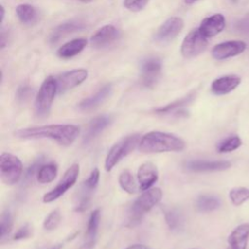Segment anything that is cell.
Here are the masks:
<instances>
[{
	"label": "cell",
	"instance_id": "ba28073f",
	"mask_svg": "<svg viewBox=\"0 0 249 249\" xmlns=\"http://www.w3.org/2000/svg\"><path fill=\"white\" fill-rule=\"evenodd\" d=\"M207 38L198 28L190 31L181 45V53L184 57L192 58L200 54L207 47Z\"/></svg>",
	"mask_w": 249,
	"mask_h": 249
},
{
	"label": "cell",
	"instance_id": "603a6c76",
	"mask_svg": "<svg viewBox=\"0 0 249 249\" xmlns=\"http://www.w3.org/2000/svg\"><path fill=\"white\" fill-rule=\"evenodd\" d=\"M87 40L85 38H78L71 40L63 44L57 50V55L61 58H70L80 53L87 46Z\"/></svg>",
	"mask_w": 249,
	"mask_h": 249
},
{
	"label": "cell",
	"instance_id": "74e56055",
	"mask_svg": "<svg viewBox=\"0 0 249 249\" xmlns=\"http://www.w3.org/2000/svg\"><path fill=\"white\" fill-rule=\"evenodd\" d=\"M99 176H100V173H99V170L98 168H93L92 171L90 172L89 176L88 177L87 180L84 181V183L89 187L90 189L92 190H95L97 185H98V182H99Z\"/></svg>",
	"mask_w": 249,
	"mask_h": 249
},
{
	"label": "cell",
	"instance_id": "f1b7e54d",
	"mask_svg": "<svg viewBox=\"0 0 249 249\" xmlns=\"http://www.w3.org/2000/svg\"><path fill=\"white\" fill-rule=\"evenodd\" d=\"M119 184H120L121 188L128 194H134L137 191L136 182L134 180V177H133L132 173L129 170H124L120 174Z\"/></svg>",
	"mask_w": 249,
	"mask_h": 249
},
{
	"label": "cell",
	"instance_id": "ac0fdd59",
	"mask_svg": "<svg viewBox=\"0 0 249 249\" xmlns=\"http://www.w3.org/2000/svg\"><path fill=\"white\" fill-rule=\"evenodd\" d=\"M111 121L112 119L108 115H100L92 119L85 131L83 143L86 145L91 142L100 132H102L110 124Z\"/></svg>",
	"mask_w": 249,
	"mask_h": 249
},
{
	"label": "cell",
	"instance_id": "30bf717a",
	"mask_svg": "<svg viewBox=\"0 0 249 249\" xmlns=\"http://www.w3.org/2000/svg\"><path fill=\"white\" fill-rule=\"evenodd\" d=\"M88 71L86 69H73L55 77L57 85V93H63L86 81Z\"/></svg>",
	"mask_w": 249,
	"mask_h": 249
},
{
	"label": "cell",
	"instance_id": "8fae6325",
	"mask_svg": "<svg viewBox=\"0 0 249 249\" xmlns=\"http://www.w3.org/2000/svg\"><path fill=\"white\" fill-rule=\"evenodd\" d=\"M120 37V31L111 24L99 28L90 38L91 45L96 49H103L112 45Z\"/></svg>",
	"mask_w": 249,
	"mask_h": 249
},
{
	"label": "cell",
	"instance_id": "52a82bcc",
	"mask_svg": "<svg viewBox=\"0 0 249 249\" xmlns=\"http://www.w3.org/2000/svg\"><path fill=\"white\" fill-rule=\"evenodd\" d=\"M80 173V166L78 163H73L62 175L58 184L50 192L44 195L43 201L45 203H50L56 200L62 195H64L71 187L76 183Z\"/></svg>",
	"mask_w": 249,
	"mask_h": 249
},
{
	"label": "cell",
	"instance_id": "9a60e30c",
	"mask_svg": "<svg viewBox=\"0 0 249 249\" xmlns=\"http://www.w3.org/2000/svg\"><path fill=\"white\" fill-rule=\"evenodd\" d=\"M159 179V170L155 163L151 161L143 162L137 171V180L139 188L146 191L153 187Z\"/></svg>",
	"mask_w": 249,
	"mask_h": 249
},
{
	"label": "cell",
	"instance_id": "60d3db41",
	"mask_svg": "<svg viewBox=\"0 0 249 249\" xmlns=\"http://www.w3.org/2000/svg\"><path fill=\"white\" fill-rule=\"evenodd\" d=\"M124 249H151V248H150L149 246H147V245L136 243V244L129 245L128 247H126V248H124Z\"/></svg>",
	"mask_w": 249,
	"mask_h": 249
},
{
	"label": "cell",
	"instance_id": "d6986e66",
	"mask_svg": "<svg viewBox=\"0 0 249 249\" xmlns=\"http://www.w3.org/2000/svg\"><path fill=\"white\" fill-rule=\"evenodd\" d=\"M240 81V78L236 75H226L220 77L212 82L211 91L217 95L227 94L237 88Z\"/></svg>",
	"mask_w": 249,
	"mask_h": 249
},
{
	"label": "cell",
	"instance_id": "9c48e42d",
	"mask_svg": "<svg viewBox=\"0 0 249 249\" xmlns=\"http://www.w3.org/2000/svg\"><path fill=\"white\" fill-rule=\"evenodd\" d=\"M183 27L184 21L181 18L171 17L158 28L154 35V40L160 45L168 44L182 31Z\"/></svg>",
	"mask_w": 249,
	"mask_h": 249
},
{
	"label": "cell",
	"instance_id": "b9f144b4",
	"mask_svg": "<svg viewBox=\"0 0 249 249\" xmlns=\"http://www.w3.org/2000/svg\"><path fill=\"white\" fill-rule=\"evenodd\" d=\"M0 10H1V21H3L4 17H5V10H4V7L1 6V7H0Z\"/></svg>",
	"mask_w": 249,
	"mask_h": 249
},
{
	"label": "cell",
	"instance_id": "7c38bea8",
	"mask_svg": "<svg viewBox=\"0 0 249 249\" xmlns=\"http://www.w3.org/2000/svg\"><path fill=\"white\" fill-rule=\"evenodd\" d=\"M245 48L246 44L242 41H227L216 45L211 53L215 59L222 60L241 53Z\"/></svg>",
	"mask_w": 249,
	"mask_h": 249
},
{
	"label": "cell",
	"instance_id": "e575fe53",
	"mask_svg": "<svg viewBox=\"0 0 249 249\" xmlns=\"http://www.w3.org/2000/svg\"><path fill=\"white\" fill-rule=\"evenodd\" d=\"M43 161H44V157H40L39 159H37L36 160H34L32 164H30V165L28 166V168L26 169L25 175H24V180H25V181L32 180V178L34 177V175H37L39 168H40L41 165L43 164Z\"/></svg>",
	"mask_w": 249,
	"mask_h": 249
},
{
	"label": "cell",
	"instance_id": "6da1fadb",
	"mask_svg": "<svg viewBox=\"0 0 249 249\" xmlns=\"http://www.w3.org/2000/svg\"><path fill=\"white\" fill-rule=\"evenodd\" d=\"M80 127L70 124H47L31 127H23L15 131V135L21 139L48 138L62 146L71 145L79 136Z\"/></svg>",
	"mask_w": 249,
	"mask_h": 249
},
{
	"label": "cell",
	"instance_id": "ee69618b",
	"mask_svg": "<svg viewBox=\"0 0 249 249\" xmlns=\"http://www.w3.org/2000/svg\"><path fill=\"white\" fill-rule=\"evenodd\" d=\"M186 3H188V4H193V3H195L196 1H197V0H184Z\"/></svg>",
	"mask_w": 249,
	"mask_h": 249
},
{
	"label": "cell",
	"instance_id": "836d02e7",
	"mask_svg": "<svg viewBox=\"0 0 249 249\" xmlns=\"http://www.w3.org/2000/svg\"><path fill=\"white\" fill-rule=\"evenodd\" d=\"M60 220L61 214L59 209H54L46 217L43 223V227L46 231H53L58 227Z\"/></svg>",
	"mask_w": 249,
	"mask_h": 249
},
{
	"label": "cell",
	"instance_id": "4316f807",
	"mask_svg": "<svg viewBox=\"0 0 249 249\" xmlns=\"http://www.w3.org/2000/svg\"><path fill=\"white\" fill-rule=\"evenodd\" d=\"M57 171H58V167H57L56 163H54V162H49L46 164H42L38 170L37 175H36L37 181L40 184L51 183L56 177Z\"/></svg>",
	"mask_w": 249,
	"mask_h": 249
},
{
	"label": "cell",
	"instance_id": "ffe728a7",
	"mask_svg": "<svg viewBox=\"0 0 249 249\" xmlns=\"http://www.w3.org/2000/svg\"><path fill=\"white\" fill-rule=\"evenodd\" d=\"M100 217L101 213L99 209H95L92 211V213L89 216L88 226H87V231H86V239L85 243L80 249H92L97 236V231L99 228L100 223Z\"/></svg>",
	"mask_w": 249,
	"mask_h": 249
},
{
	"label": "cell",
	"instance_id": "5b68a950",
	"mask_svg": "<svg viewBox=\"0 0 249 249\" xmlns=\"http://www.w3.org/2000/svg\"><path fill=\"white\" fill-rule=\"evenodd\" d=\"M56 93L57 85L55 78L53 76L47 77L42 83L35 98V114L38 118L43 119L49 116Z\"/></svg>",
	"mask_w": 249,
	"mask_h": 249
},
{
	"label": "cell",
	"instance_id": "484cf974",
	"mask_svg": "<svg viewBox=\"0 0 249 249\" xmlns=\"http://www.w3.org/2000/svg\"><path fill=\"white\" fill-rule=\"evenodd\" d=\"M195 96L196 94L194 92H191L189 94H187L186 96L180 98V99H177L171 103H168L162 107H160V108H157L155 110L156 113L158 114H170L174 111H177V110H181L183 107L189 105L194 99H195Z\"/></svg>",
	"mask_w": 249,
	"mask_h": 249
},
{
	"label": "cell",
	"instance_id": "d590c367",
	"mask_svg": "<svg viewBox=\"0 0 249 249\" xmlns=\"http://www.w3.org/2000/svg\"><path fill=\"white\" fill-rule=\"evenodd\" d=\"M148 2L149 0H124V6L128 11L139 12L146 7Z\"/></svg>",
	"mask_w": 249,
	"mask_h": 249
},
{
	"label": "cell",
	"instance_id": "8992f818",
	"mask_svg": "<svg viewBox=\"0 0 249 249\" xmlns=\"http://www.w3.org/2000/svg\"><path fill=\"white\" fill-rule=\"evenodd\" d=\"M22 163L20 160L10 153H2L0 156V177L4 184L12 186L17 184L22 175Z\"/></svg>",
	"mask_w": 249,
	"mask_h": 249
},
{
	"label": "cell",
	"instance_id": "7a4b0ae2",
	"mask_svg": "<svg viewBox=\"0 0 249 249\" xmlns=\"http://www.w3.org/2000/svg\"><path fill=\"white\" fill-rule=\"evenodd\" d=\"M186 147L185 141L175 134L162 131H150L139 141L138 150L143 153L180 152Z\"/></svg>",
	"mask_w": 249,
	"mask_h": 249
},
{
	"label": "cell",
	"instance_id": "d6a6232c",
	"mask_svg": "<svg viewBox=\"0 0 249 249\" xmlns=\"http://www.w3.org/2000/svg\"><path fill=\"white\" fill-rule=\"evenodd\" d=\"M164 219H165V222H166L168 228L172 231L178 230L183 223L182 215L176 209L166 210L164 212Z\"/></svg>",
	"mask_w": 249,
	"mask_h": 249
},
{
	"label": "cell",
	"instance_id": "e0dca14e",
	"mask_svg": "<svg viewBox=\"0 0 249 249\" xmlns=\"http://www.w3.org/2000/svg\"><path fill=\"white\" fill-rule=\"evenodd\" d=\"M225 24L226 20L224 16L222 14H214L205 18L201 21L198 29L206 38H210L220 33L224 29Z\"/></svg>",
	"mask_w": 249,
	"mask_h": 249
},
{
	"label": "cell",
	"instance_id": "f546056e",
	"mask_svg": "<svg viewBox=\"0 0 249 249\" xmlns=\"http://www.w3.org/2000/svg\"><path fill=\"white\" fill-rule=\"evenodd\" d=\"M242 142L241 139L234 135V136H231L228 138L223 139L222 141H220L217 146H216V150L219 153H229V152H232L234 150H236L237 148H239L241 146Z\"/></svg>",
	"mask_w": 249,
	"mask_h": 249
},
{
	"label": "cell",
	"instance_id": "2e32d148",
	"mask_svg": "<svg viewBox=\"0 0 249 249\" xmlns=\"http://www.w3.org/2000/svg\"><path fill=\"white\" fill-rule=\"evenodd\" d=\"M112 86L105 85L101 89H99L94 94L83 99L79 104L78 108L82 112H90L97 107H99L111 94Z\"/></svg>",
	"mask_w": 249,
	"mask_h": 249
},
{
	"label": "cell",
	"instance_id": "5bb4252c",
	"mask_svg": "<svg viewBox=\"0 0 249 249\" xmlns=\"http://www.w3.org/2000/svg\"><path fill=\"white\" fill-rule=\"evenodd\" d=\"M231 163L228 160H195L185 163V167L192 172H212L223 171L230 168Z\"/></svg>",
	"mask_w": 249,
	"mask_h": 249
},
{
	"label": "cell",
	"instance_id": "cb8c5ba5",
	"mask_svg": "<svg viewBox=\"0 0 249 249\" xmlns=\"http://www.w3.org/2000/svg\"><path fill=\"white\" fill-rule=\"evenodd\" d=\"M94 190L88 187L84 182L79 188V190L76 193L75 198H74V209L77 212H83L85 211L90 202L91 196L93 194Z\"/></svg>",
	"mask_w": 249,
	"mask_h": 249
},
{
	"label": "cell",
	"instance_id": "8d00e7d4",
	"mask_svg": "<svg viewBox=\"0 0 249 249\" xmlns=\"http://www.w3.org/2000/svg\"><path fill=\"white\" fill-rule=\"evenodd\" d=\"M32 235V228L29 224L21 226L14 235V240H21L29 238Z\"/></svg>",
	"mask_w": 249,
	"mask_h": 249
},
{
	"label": "cell",
	"instance_id": "277c9868",
	"mask_svg": "<svg viewBox=\"0 0 249 249\" xmlns=\"http://www.w3.org/2000/svg\"><path fill=\"white\" fill-rule=\"evenodd\" d=\"M140 141V134L133 133L127 135L118 142H116L109 150L105 159V169L110 171L113 167L120 162L124 157L131 153L138 145Z\"/></svg>",
	"mask_w": 249,
	"mask_h": 249
},
{
	"label": "cell",
	"instance_id": "3957f363",
	"mask_svg": "<svg viewBox=\"0 0 249 249\" xmlns=\"http://www.w3.org/2000/svg\"><path fill=\"white\" fill-rule=\"evenodd\" d=\"M162 197V191L158 188H150L131 204L128 208L125 217V226L127 228H134L139 225L146 212L150 211L156 206Z\"/></svg>",
	"mask_w": 249,
	"mask_h": 249
},
{
	"label": "cell",
	"instance_id": "4dcf8cb0",
	"mask_svg": "<svg viewBox=\"0 0 249 249\" xmlns=\"http://www.w3.org/2000/svg\"><path fill=\"white\" fill-rule=\"evenodd\" d=\"M231 203L235 206H239L249 199V189L245 187L232 188L229 193Z\"/></svg>",
	"mask_w": 249,
	"mask_h": 249
},
{
	"label": "cell",
	"instance_id": "44dd1931",
	"mask_svg": "<svg viewBox=\"0 0 249 249\" xmlns=\"http://www.w3.org/2000/svg\"><path fill=\"white\" fill-rule=\"evenodd\" d=\"M249 239V224L237 226L229 235L227 249H246Z\"/></svg>",
	"mask_w": 249,
	"mask_h": 249
},
{
	"label": "cell",
	"instance_id": "7bdbcfd3",
	"mask_svg": "<svg viewBox=\"0 0 249 249\" xmlns=\"http://www.w3.org/2000/svg\"><path fill=\"white\" fill-rule=\"evenodd\" d=\"M61 248H62L61 244H56V245H53V246L50 247L49 249H61Z\"/></svg>",
	"mask_w": 249,
	"mask_h": 249
},
{
	"label": "cell",
	"instance_id": "7402d4cb",
	"mask_svg": "<svg viewBox=\"0 0 249 249\" xmlns=\"http://www.w3.org/2000/svg\"><path fill=\"white\" fill-rule=\"evenodd\" d=\"M85 26L86 24L80 19H71L66 22H63L54 28V30L53 31L50 37V42L53 44L56 43L59 39H61V37H64L65 35L79 31L85 28Z\"/></svg>",
	"mask_w": 249,
	"mask_h": 249
},
{
	"label": "cell",
	"instance_id": "4fadbf2b",
	"mask_svg": "<svg viewBox=\"0 0 249 249\" xmlns=\"http://www.w3.org/2000/svg\"><path fill=\"white\" fill-rule=\"evenodd\" d=\"M161 70V61L158 57H149L142 61V84L145 87H153L160 76Z\"/></svg>",
	"mask_w": 249,
	"mask_h": 249
},
{
	"label": "cell",
	"instance_id": "f35d334b",
	"mask_svg": "<svg viewBox=\"0 0 249 249\" xmlns=\"http://www.w3.org/2000/svg\"><path fill=\"white\" fill-rule=\"evenodd\" d=\"M234 29L238 32L249 33V13L235 22Z\"/></svg>",
	"mask_w": 249,
	"mask_h": 249
},
{
	"label": "cell",
	"instance_id": "1f68e13d",
	"mask_svg": "<svg viewBox=\"0 0 249 249\" xmlns=\"http://www.w3.org/2000/svg\"><path fill=\"white\" fill-rule=\"evenodd\" d=\"M13 229V218L9 210L3 211L0 219V238L3 241L12 231Z\"/></svg>",
	"mask_w": 249,
	"mask_h": 249
},
{
	"label": "cell",
	"instance_id": "83f0119b",
	"mask_svg": "<svg viewBox=\"0 0 249 249\" xmlns=\"http://www.w3.org/2000/svg\"><path fill=\"white\" fill-rule=\"evenodd\" d=\"M221 205L220 199L211 195H201L196 199V208L201 212L213 211Z\"/></svg>",
	"mask_w": 249,
	"mask_h": 249
},
{
	"label": "cell",
	"instance_id": "ab89813d",
	"mask_svg": "<svg viewBox=\"0 0 249 249\" xmlns=\"http://www.w3.org/2000/svg\"><path fill=\"white\" fill-rule=\"evenodd\" d=\"M32 94V89L26 85L21 86L18 88V91H17V99L19 102H24L26 101L30 95Z\"/></svg>",
	"mask_w": 249,
	"mask_h": 249
},
{
	"label": "cell",
	"instance_id": "bcb514c9",
	"mask_svg": "<svg viewBox=\"0 0 249 249\" xmlns=\"http://www.w3.org/2000/svg\"><path fill=\"white\" fill-rule=\"evenodd\" d=\"M192 249H197V248H192Z\"/></svg>",
	"mask_w": 249,
	"mask_h": 249
},
{
	"label": "cell",
	"instance_id": "d4e9b609",
	"mask_svg": "<svg viewBox=\"0 0 249 249\" xmlns=\"http://www.w3.org/2000/svg\"><path fill=\"white\" fill-rule=\"evenodd\" d=\"M18 19L24 24H34L39 18L36 8L29 4H19L16 8Z\"/></svg>",
	"mask_w": 249,
	"mask_h": 249
},
{
	"label": "cell",
	"instance_id": "f6af8a7d",
	"mask_svg": "<svg viewBox=\"0 0 249 249\" xmlns=\"http://www.w3.org/2000/svg\"><path fill=\"white\" fill-rule=\"evenodd\" d=\"M79 1H82V2H90L91 0H79Z\"/></svg>",
	"mask_w": 249,
	"mask_h": 249
}]
</instances>
